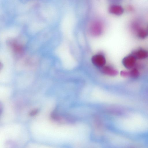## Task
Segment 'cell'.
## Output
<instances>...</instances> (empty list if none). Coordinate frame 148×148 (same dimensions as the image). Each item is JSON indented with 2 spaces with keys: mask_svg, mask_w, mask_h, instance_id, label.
Returning a JSON list of instances; mask_svg holds the SVG:
<instances>
[{
  "mask_svg": "<svg viewBox=\"0 0 148 148\" xmlns=\"http://www.w3.org/2000/svg\"><path fill=\"white\" fill-rule=\"evenodd\" d=\"M91 61L94 66L99 69L104 66L106 62L105 56L101 52L93 55L91 57Z\"/></svg>",
  "mask_w": 148,
  "mask_h": 148,
  "instance_id": "7a4b0ae2",
  "label": "cell"
},
{
  "mask_svg": "<svg viewBox=\"0 0 148 148\" xmlns=\"http://www.w3.org/2000/svg\"><path fill=\"white\" fill-rule=\"evenodd\" d=\"M124 11L123 8L117 3H113L108 8V11L110 14L116 16L121 15L123 13Z\"/></svg>",
  "mask_w": 148,
  "mask_h": 148,
  "instance_id": "277c9868",
  "label": "cell"
},
{
  "mask_svg": "<svg viewBox=\"0 0 148 148\" xmlns=\"http://www.w3.org/2000/svg\"><path fill=\"white\" fill-rule=\"evenodd\" d=\"M113 3H118L121 2L122 0H109Z\"/></svg>",
  "mask_w": 148,
  "mask_h": 148,
  "instance_id": "5b68a950",
  "label": "cell"
},
{
  "mask_svg": "<svg viewBox=\"0 0 148 148\" xmlns=\"http://www.w3.org/2000/svg\"><path fill=\"white\" fill-rule=\"evenodd\" d=\"M104 25L102 22L99 20H94L89 24L88 32L90 35L93 37H98L103 34Z\"/></svg>",
  "mask_w": 148,
  "mask_h": 148,
  "instance_id": "6da1fadb",
  "label": "cell"
},
{
  "mask_svg": "<svg viewBox=\"0 0 148 148\" xmlns=\"http://www.w3.org/2000/svg\"><path fill=\"white\" fill-rule=\"evenodd\" d=\"M100 69L102 73L109 76L115 77L119 73L117 69L113 66L110 64H106Z\"/></svg>",
  "mask_w": 148,
  "mask_h": 148,
  "instance_id": "3957f363",
  "label": "cell"
},
{
  "mask_svg": "<svg viewBox=\"0 0 148 148\" xmlns=\"http://www.w3.org/2000/svg\"><path fill=\"white\" fill-rule=\"evenodd\" d=\"M38 111V110H34L31 112L30 113V115L31 116L34 115L36 114Z\"/></svg>",
  "mask_w": 148,
  "mask_h": 148,
  "instance_id": "8992f818",
  "label": "cell"
}]
</instances>
